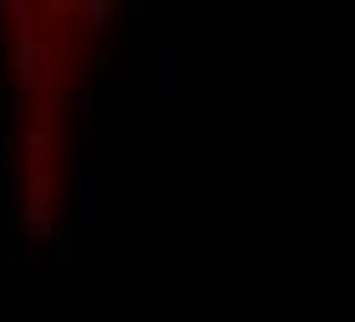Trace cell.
I'll return each mask as SVG.
<instances>
[{
    "mask_svg": "<svg viewBox=\"0 0 355 322\" xmlns=\"http://www.w3.org/2000/svg\"><path fill=\"white\" fill-rule=\"evenodd\" d=\"M183 83H189L183 44H172V39L155 44V50H150V67H144V78H139V89H150V94H155V89H161V94H178Z\"/></svg>",
    "mask_w": 355,
    "mask_h": 322,
    "instance_id": "obj_1",
    "label": "cell"
},
{
    "mask_svg": "<svg viewBox=\"0 0 355 322\" xmlns=\"http://www.w3.org/2000/svg\"><path fill=\"white\" fill-rule=\"evenodd\" d=\"M78 239H83L78 228H61V233L44 244V255H50V266H55V272H72V266H78Z\"/></svg>",
    "mask_w": 355,
    "mask_h": 322,
    "instance_id": "obj_4",
    "label": "cell"
},
{
    "mask_svg": "<svg viewBox=\"0 0 355 322\" xmlns=\"http://www.w3.org/2000/svg\"><path fill=\"white\" fill-rule=\"evenodd\" d=\"M17 233H22L28 244H50V239L61 233V222H55V205H44V211H17Z\"/></svg>",
    "mask_w": 355,
    "mask_h": 322,
    "instance_id": "obj_3",
    "label": "cell"
},
{
    "mask_svg": "<svg viewBox=\"0 0 355 322\" xmlns=\"http://www.w3.org/2000/svg\"><path fill=\"white\" fill-rule=\"evenodd\" d=\"M78 11H83V22L100 33V28H111V17H116V0H78Z\"/></svg>",
    "mask_w": 355,
    "mask_h": 322,
    "instance_id": "obj_5",
    "label": "cell"
},
{
    "mask_svg": "<svg viewBox=\"0 0 355 322\" xmlns=\"http://www.w3.org/2000/svg\"><path fill=\"white\" fill-rule=\"evenodd\" d=\"M72 205H78V233H89L94 228V217H100V178H94V161H83L78 167V178H72Z\"/></svg>",
    "mask_w": 355,
    "mask_h": 322,
    "instance_id": "obj_2",
    "label": "cell"
}]
</instances>
